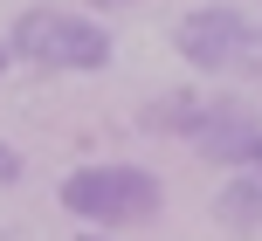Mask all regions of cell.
I'll use <instances>...</instances> for the list:
<instances>
[{
	"instance_id": "8992f818",
	"label": "cell",
	"mask_w": 262,
	"mask_h": 241,
	"mask_svg": "<svg viewBox=\"0 0 262 241\" xmlns=\"http://www.w3.org/2000/svg\"><path fill=\"white\" fill-rule=\"evenodd\" d=\"M0 186H21V152L0 145Z\"/></svg>"
},
{
	"instance_id": "ba28073f",
	"label": "cell",
	"mask_w": 262,
	"mask_h": 241,
	"mask_svg": "<svg viewBox=\"0 0 262 241\" xmlns=\"http://www.w3.org/2000/svg\"><path fill=\"white\" fill-rule=\"evenodd\" d=\"M7 55H14V49H7V41H0V69H7Z\"/></svg>"
},
{
	"instance_id": "30bf717a",
	"label": "cell",
	"mask_w": 262,
	"mask_h": 241,
	"mask_svg": "<svg viewBox=\"0 0 262 241\" xmlns=\"http://www.w3.org/2000/svg\"><path fill=\"white\" fill-rule=\"evenodd\" d=\"M83 241H97V234H83Z\"/></svg>"
},
{
	"instance_id": "277c9868",
	"label": "cell",
	"mask_w": 262,
	"mask_h": 241,
	"mask_svg": "<svg viewBox=\"0 0 262 241\" xmlns=\"http://www.w3.org/2000/svg\"><path fill=\"white\" fill-rule=\"evenodd\" d=\"M193 145L207 152V159H221V165H249L255 145H262V131H255V117H242V110H200Z\"/></svg>"
},
{
	"instance_id": "3957f363",
	"label": "cell",
	"mask_w": 262,
	"mask_h": 241,
	"mask_svg": "<svg viewBox=\"0 0 262 241\" xmlns=\"http://www.w3.org/2000/svg\"><path fill=\"white\" fill-rule=\"evenodd\" d=\"M172 49L193 69H214V76H249L262 69V28L235 7H200L172 28Z\"/></svg>"
},
{
	"instance_id": "52a82bcc",
	"label": "cell",
	"mask_w": 262,
	"mask_h": 241,
	"mask_svg": "<svg viewBox=\"0 0 262 241\" xmlns=\"http://www.w3.org/2000/svg\"><path fill=\"white\" fill-rule=\"evenodd\" d=\"M90 7H131V0H90Z\"/></svg>"
},
{
	"instance_id": "5b68a950",
	"label": "cell",
	"mask_w": 262,
	"mask_h": 241,
	"mask_svg": "<svg viewBox=\"0 0 262 241\" xmlns=\"http://www.w3.org/2000/svg\"><path fill=\"white\" fill-rule=\"evenodd\" d=\"M214 221H221L228 234H255L262 228V173H255V165L235 173L221 193H214Z\"/></svg>"
},
{
	"instance_id": "6da1fadb",
	"label": "cell",
	"mask_w": 262,
	"mask_h": 241,
	"mask_svg": "<svg viewBox=\"0 0 262 241\" xmlns=\"http://www.w3.org/2000/svg\"><path fill=\"white\" fill-rule=\"evenodd\" d=\"M7 49L21 55V62H35V69H76V76H90V69L111 62V35L90 21V14H62V7L14 14Z\"/></svg>"
},
{
	"instance_id": "7a4b0ae2",
	"label": "cell",
	"mask_w": 262,
	"mask_h": 241,
	"mask_svg": "<svg viewBox=\"0 0 262 241\" xmlns=\"http://www.w3.org/2000/svg\"><path fill=\"white\" fill-rule=\"evenodd\" d=\"M55 200H62L76 221L131 228V221H152L159 214V179L145 173V165H76Z\"/></svg>"
},
{
	"instance_id": "9c48e42d",
	"label": "cell",
	"mask_w": 262,
	"mask_h": 241,
	"mask_svg": "<svg viewBox=\"0 0 262 241\" xmlns=\"http://www.w3.org/2000/svg\"><path fill=\"white\" fill-rule=\"evenodd\" d=\"M249 165H255V173H262V145H255V159H249Z\"/></svg>"
}]
</instances>
